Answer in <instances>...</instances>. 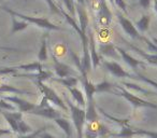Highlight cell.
Returning a JSON list of instances; mask_svg holds the SVG:
<instances>
[{
	"mask_svg": "<svg viewBox=\"0 0 157 138\" xmlns=\"http://www.w3.org/2000/svg\"><path fill=\"white\" fill-rule=\"evenodd\" d=\"M123 84H124V85H126V88H128V89H133V90L138 91V92H140V93H143V94H151L150 91L145 90V89L140 88V86L136 85V84H133V83H128V82H123Z\"/></svg>",
	"mask_w": 157,
	"mask_h": 138,
	"instance_id": "27",
	"label": "cell"
},
{
	"mask_svg": "<svg viewBox=\"0 0 157 138\" xmlns=\"http://www.w3.org/2000/svg\"><path fill=\"white\" fill-rule=\"evenodd\" d=\"M63 3L67 9L68 14H71V18H75V5L73 0H63Z\"/></svg>",
	"mask_w": 157,
	"mask_h": 138,
	"instance_id": "22",
	"label": "cell"
},
{
	"mask_svg": "<svg viewBox=\"0 0 157 138\" xmlns=\"http://www.w3.org/2000/svg\"><path fill=\"white\" fill-rule=\"evenodd\" d=\"M150 21H151L150 16L146 15V14H143L142 18L138 22H136V28L138 29V31L145 33L148 29V27H150Z\"/></svg>",
	"mask_w": 157,
	"mask_h": 138,
	"instance_id": "14",
	"label": "cell"
},
{
	"mask_svg": "<svg viewBox=\"0 0 157 138\" xmlns=\"http://www.w3.org/2000/svg\"><path fill=\"white\" fill-rule=\"evenodd\" d=\"M112 12L109 9L105 0H100V6H99V11H98V23L100 26L108 27L110 26L112 22Z\"/></svg>",
	"mask_w": 157,
	"mask_h": 138,
	"instance_id": "6",
	"label": "cell"
},
{
	"mask_svg": "<svg viewBox=\"0 0 157 138\" xmlns=\"http://www.w3.org/2000/svg\"><path fill=\"white\" fill-rule=\"evenodd\" d=\"M37 85L38 88L41 90V92L44 94V97H45L48 101H52L53 104H56L57 106H59V107H61L63 110H66L67 111L68 110V107L63 104V101H61V98L58 96V95L55 93V91H53L51 88H48V85H45V84L43 83V82L41 81H37Z\"/></svg>",
	"mask_w": 157,
	"mask_h": 138,
	"instance_id": "4",
	"label": "cell"
},
{
	"mask_svg": "<svg viewBox=\"0 0 157 138\" xmlns=\"http://www.w3.org/2000/svg\"><path fill=\"white\" fill-rule=\"evenodd\" d=\"M139 3L144 10H147L151 6V0H139Z\"/></svg>",
	"mask_w": 157,
	"mask_h": 138,
	"instance_id": "33",
	"label": "cell"
},
{
	"mask_svg": "<svg viewBox=\"0 0 157 138\" xmlns=\"http://www.w3.org/2000/svg\"><path fill=\"white\" fill-rule=\"evenodd\" d=\"M12 132L10 129H0V135H5V134H11Z\"/></svg>",
	"mask_w": 157,
	"mask_h": 138,
	"instance_id": "36",
	"label": "cell"
},
{
	"mask_svg": "<svg viewBox=\"0 0 157 138\" xmlns=\"http://www.w3.org/2000/svg\"><path fill=\"white\" fill-rule=\"evenodd\" d=\"M82 81H83V85H84V88H85L86 96H87V101H94V94L97 92L96 85L93 84L92 82L87 79V77L82 78Z\"/></svg>",
	"mask_w": 157,
	"mask_h": 138,
	"instance_id": "13",
	"label": "cell"
},
{
	"mask_svg": "<svg viewBox=\"0 0 157 138\" xmlns=\"http://www.w3.org/2000/svg\"><path fill=\"white\" fill-rule=\"evenodd\" d=\"M69 91H70V93L72 94V96H73V98L75 99L76 101H78V105H81L82 107H84V106L86 105L85 104V99H84V96H83V94H82V92L78 89H76V88H71V89H69Z\"/></svg>",
	"mask_w": 157,
	"mask_h": 138,
	"instance_id": "19",
	"label": "cell"
},
{
	"mask_svg": "<svg viewBox=\"0 0 157 138\" xmlns=\"http://www.w3.org/2000/svg\"><path fill=\"white\" fill-rule=\"evenodd\" d=\"M38 58L39 61H45L48 59V46H46V36L42 37V41H41V48H40V52L38 55Z\"/></svg>",
	"mask_w": 157,
	"mask_h": 138,
	"instance_id": "18",
	"label": "cell"
},
{
	"mask_svg": "<svg viewBox=\"0 0 157 138\" xmlns=\"http://www.w3.org/2000/svg\"><path fill=\"white\" fill-rule=\"evenodd\" d=\"M52 58H53V61H54L55 71H56V73L58 75L59 78L63 79V78H68L70 75H71L72 73L71 67H69V66L66 65V64H63V63H60L55 55H52Z\"/></svg>",
	"mask_w": 157,
	"mask_h": 138,
	"instance_id": "9",
	"label": "cell"
},
{
	"mask_svg": "<svg viewBox=\"0 0 157 138\" xmlns=\"http://www.w3.org/2000/svg\"><path fill=\"white\" fill-rule=\"evenodd\" d=\"M137 77H138V79H141V80H143L144 82H146V83H148V84H151V85H153L154 88H157V82H155V81H153V80H151V79H147L146 77H144V76H142L141 73H137Z\"/></svg>",
	"mask_w": 157,
	"mask_h": 138,
	"instance_id": "32",
	"label": "cell"
},
{
	"mask_svg": "<svg viewBox=\"0 0 157 138\" xmlns=\"http://www.w3.org/2000/svg\"><path fill=\"white\" fill-rule=\"evenodd\" d=\"M154 8H155V12L157 14V0H154Z\"/></svg>",
	"mask_w": 157,
	"mask_h": 138,
	"instance_id": "38",
	"label": "cell"
},
{
	"mask_svg": "<svg viewBox=\"0 0 157 138\" xmlns=\"http://www.w3.org/2000/svg\"><path fill=\"white\" fill-rule=\"evenodd\" d=\"M45 128H46V127H41V128H39L37 132L30 134V135H21L18 138H36V137H38V136H39L41 133H43V132L45 131Z\"/></svg>",
	"mask_w": 157,
	"mask_h": 138,
	"instance_id": "29",
	"label": "cell"
},
{
	"mask_svg": "<svg viewBox=\"0 0 157 138\" xmlns=\"http://www.w3.org/2000/svg\"><path fill=\"white\" fill-rule=\"evenodd\" d=\"M142 40H143V41L145 42L146 44H147V46L150 48L151 51H153V52H157V45L154 43V42L150 41V40H148L147 38L144 37V36H143V38H142Z\"/></svg>",
	"mask_w": 157,
	"mask_h": 138,
	"instance_id": "31",
	"label": "cell"
},
{
	"mask_svg": "<svg viewBox=\"0 0 157 138\" xmlns=\"http://www.w3.org/2000/svg\"><path fill=\"white\" fill-rule=\"evenodd\" d=\"M116 18H117V20H118V22H120L122 28L124 29L125 33H126L129 37L132 38V39L142 40L143 36L138 31V29L136 28V26L133 25V23L130 22V21H129L128 18L124 15V14L121 13L120 11H116Z\"/></svg>",
	"mask_w": 157,
	"mask_h": 138,
	"instance_id": "3",
	"label": "cell"
},
{
	"mask_svg": "<svg viewBox=\"0 0 157 138\" xmlns=\"http://www.w3.org/2000/svg\"><path fill=\"white\" fill-rule=\"evenodd\" d=\"M1 9L5 10L6 12L10 13L12 16H17V18H22L23 21L27 23H33V24H36L37 26H39L40 28H44V29H48V30H60V27L57 26V25L53 24L51 23L48 18H33V16H28V15H25V14L22 13H18V12L13 11L12 9L7 7H1Z\"/></svg>",
	"mask_w": 157,
	"mask_h": 138,
	"instance_id": "1",
	"label": "cell"
},
{
	"mask_svg": "<svg viewBox=\"0 0 157 138\" xmlns=\"http://www.w3.org/2000/svg\"><path fill=\"white\" fill-rule=\"evenodd\" d=\"M67 104L68 108L71 112L72 121H73V124L76 128V132H78V138H83V126L86 120V111L72 104L69 99H67Z\"/></svg>",
	"mask_w": 157,
	"mask_h": 138,
	"instance_id": "2",
	"label": "cell"
},
{
	"mask_svg": "<svg viewBox=\"0 0 157 138\" xmlns=\"http://www.w3.org/2000/svg\"><path fill=\"white\" fill-rule=\"evenodd\" d=\"M115 50H116V48H114L112 44H105V45L100 46V52L105 55H109V56L116 55Z\"/></svg>",
	"mask_w": 157,
	"mask_h": 138,
	"instance_id": "23",
	"label": "cell"
},
{
	"mask_svg": "<svg viewBox=\"0 0 157 138\" xmlns=\"http://www.w3.org/2000/svg\"><path fill=\"white\" fill-rule=\"evenodd\" d=\"M116 51H117V52L120 53L121 56L123 57V59H124V61H126V63L128 64V65L131 66V68H132L133 70H136V69H137V67L139 65H143V64H144V61H138V59L133 58L132 56H130V55H129L128 53H127L126 51L124 50V49H122V48H116Z\"/></svg>",
	"mask_w": 157,
	"mask_h": 138,
	"instance_id": "12",
	"label": "cell"
},
{
	"mask_svg": "<svg viewBox=\"0 0 157 138\" xmlns=\"http://www.w3.org/2000/svg\"><path fill=\"white\" fill-rule=\"evenodd\" d=\"M76 1H78V2L80 3L81 6H84V5H85V0H76Z\"/></svg>",
	"mask_w": 157,
	"mask_h": 138,
	"instance_id": "37",
	"label": "cell"
},
{
	"mask_svg": "<svg viewBox=\"0 0 157 138\" xmlns=\"http://www.w3.org/2000/svg\"><path fill=\"white\" fill-rule=\"evenodd\" d=\"M0 1H1V0H0Z\"/></svg>",
	"mask_w": 157,
	"mask_h": 138,
	"instance_id": "39",
	"label": "cell"
},
{
	"mask_svg": "<svg viewBox=\"0 0 157 138\" xmlns=\"http://www.w3.org/2000/svg\"><path fill=\"white\" fill-rule=\"evenodd\" d=\"M0 50H6V51H16V49L9 48V46H0Z\"/></svg>",
	"mask_w": 157,
	"mask_h": 138,
	"instance_id": "35",
	"label": "cell"
},
{
	"mask_svg": "<svg viewBox=\"0 0 157 138\" xmlns=\"http://www.w3.org/2000/svg\"><path fill=\"white\" fill-rule=\"evenodd\" d=\"M117 88L120 89V91H121V93H117V94H120V95H122L123 97H125L127 101H130V103L132 104V105H135L136 107H148V108L157 109V104H152V103H148V101H143V99L137 97L136 95L129 93L128 91H127L125 88H123V86H117Z\"/></svg>",
	"mask_w": 157,
	"mask_h": 138,
	"instance_id": "5",
	"label": "cell"
},
{
	"mask_svg": "<svg viewBox=\"0 0 157 138\" xmlns=\"http://www.w3.org/2000/svg\"><path fill=\"white\" fill-rule=\"evenodd\" d=\"M17 68H21V69H24V70H29V71H31V70H38V73H40L41 70H43L42 69V65H41V63L40 61H35V63H30V64H28V65H22V66H20V67H17Z\"/></svg>",
	"mask_w": 157,
	"mask_h": 138,
	"instance_id": "21",
	"label": "cell"
},
{
	"mask_svg": "<svg viewBox=\"0 0 157 138\" xmlns=\"http://www.w3.org/2000/svg\"><path fill=\"white\" fill-rule=\"evenodd\" d=\"M131 48H132V50L136 51L140 56L143 57L144 59H146V61L153 64V65H157V54H147V53L143 52L141 49L137 48V46H135V45H131Z\"/></svg>",
	"mask_w": 157,
	"mask_h": 138,
	"instance_id": "15",
	"label": "cell"
},
{
	"mask_svg": "<svg viewBox=\"0 0 157 138\" xmlns=\"http://www.w3.org/2000/svg\"><path fill=\"white\" fill-rule=\"evenodd\" d=\"M45 1L48 2V5L50 6V8L52 9V11H54L55 13H58L61 15V12H60V10H59V7L54 2V0H45Z\"/></svg>",
	"mask_w": 157,
	"mask_h": 138,
	"instance_id": "30",
	"label": "cell"
},
{
	"mask_svg": "<svg viewBox=\"0 0 157 138\" xmlns=\"http://www.w3.org/2000/svg\"><path fill=\"white\" fill-rule=\"evenodd\" d=\"M39 138H56V137H54V136H52L51 134H48V133H45V132H43V133H41L39 135Z\"/></svg>",
	"mask_w": 157,
	"mask_h": 138,
	"instance_id": "34",
	"label": "cell"
},
{
	"mask_svg": "<svg viewBox=\"0 0 157 138\" xmlns=\"http://www.w3.org/2000/svg\"><path fill=\"white\" fill-rule=\"evenodd\" d=\"M0 92H10V93H15V94H26L25 91H22V90H20V89H16L11 85H6V84H2V85L0 86Z\"/></svg>",
	"mask_w": 157,
	"mask_h": 138,
	"instance_id": "24",
	"label": "cell"
},
{
	"mask_svg": "<svg viewBox=\"0 0 157 138\" xmlns=\"http://www.w3.org/2000/svg\"><path fill=\"white\" fill-rule=\"evenodd\" d=\"M52 76V73H50V71H45V70H41L40 73H38L37 75H36V79H37V81H41L43 82L44 80L48 79V78Z\"/></svg>",
	"mask_w": 157,
	"mask_h": 138,
	"instance_id": "28",
	"label": "cell"
},
{
	"mask_svg": "<svg viewBox=\"0 0 157 138\" xmlns=\"http://www.w3.org/2000/svg\"><path fill=\"white\" fill-rule=\"evenodd\" d=\"M55 81L59 82V83H63V85H66L67 88L71 89V88H75L76 84H78V80L76 78L73 77H68V78H63V79H54Z\"/></svg>",
	"mask_w": 157,
	"mask_h": 138,
	"instance_id": "20",
	"label": "cell"
},
{
	"mask_svg": "<svg viewBox=\"0 0 157 138\" xmlns=\"http://www.w3.org/2000/svg\"><path fill=\"white\" fill-rule=\"evenodd\" d=\"M12 22H13V26H12V34H15L17 31H21L23 29H26L29 26V23L25 22V21H17L14 16H12Z\"/></svg>",
	"mask_w": 157,
	"mask_h": 138,
	"instance_id": "17",
	"label": "cell"
},
{
	"mask_svg": "<svg viewBox=\"0 0 157 138\" xmlns=\"http://www.w3.org/2000/svg\"><path fill=\"white\" fill-rule=\"evenodd\" d=\"M103 65L105 66L108 70L115 76L116 78H133V76L130 73H127L124 68L116 61H103Z\"/></svg>",
	"mask_w": 157,
	"mask_h": 138,
	"instance_id": "7",
	"label": "cell"
},
{
	"mask_svg": "<svg viewBox=\"0 0 157 138\" xmlns=\"http://www.w3.org/2000/svg\"><path fill=\"white\" fill-rule=\"evenodd\" d=\"M33 114H37V116H45V118L48 119H57L60 118V113L58 111H56L55 109L51 108L50 106L48 107H44V108H40L39 106H37L35 110L31 112Z\"/></svg>",
	"mask_w": 157,
	"mask_h": 138,
	"instance_id": "11",
	"label": "cell"
},
{
	"mask_svg": "<svg viewBox=\"0 0 157 138\" xmlns=\"http://www.w3.org/2000/svg\"><path fill=\"white\" fill-rule=\"evenodd\" d=\"M5 99L16 104L18 107V110H20V112H22V113L23 112L31 113V112L37 108V106H36L35 104H31V103H29V101H24V99H22V98H18L17 96H6Z\"/></svg>",
	"mask_w": 157,
	"mask_h": 138,
	"instance_id": "8",
	"label": "cell"
},
{
	"mask_svg": "<svg viewBox=\"0 0 157 138\" xmlns=\"http://www.w3.org/2000/svg\"><path fill=\"white\" fill-rule=\"evenodd\" d=\"M88 49H90V59H92L93 66H98L100 63V59L99 56L97 54L96 51V43H95V38H94V34L90 29H88Z\"/></svg>",
	"mask_w": 157,
	"mask_h": 138,
	"instance_id": "10",
	"label": "cell"
},
{
	"mask_svg": "<svg viewBox=\"0 0 157 138\" xmlns=\"http://www.w3.org/2000/svg\"><path fill=\"white\" fill-rule=\"evenodd\" d=\"M114 2V7L117 8V9L122 10L125 14H128V10H127V3L125 0H113Z\"/></svg>",
	"mask_w": 157,
	"mask_h": 138,
	"instance_id": "26",
	"label": "cell"
},
{
	"mask_svg": "<svg viewBox=\"0 0 157 138\" xmlns=\"http://www.w3.org/2000/svg\"><path fill=\"white\" fill-rule=\"evenodd\" d=\"M55 122L61 127V129H63V132L66 133V135L68 137H71L72 136V129H71V125H70V122L68 120L63 118H57L55 119Z\"/></svg>",
	"mask_w": 157,
	"mask_h": 138,
	"instance_id": "16",
	"label": "cell"
},
{
	"mask_svg": "<svg viewBox=\"0 0 157 138\" xmlns=\"http://www.w3.org/2000/svg\"><path fill=\"white\" fill-rule=\"evenodd\" d=\"M135 134L146 135L150 138H157V132H150V131H144V129H130V135L132 136Z\"/></svg>",
	"mask_w": 157,
	"mask_h": 138,
	"instance_id": "25",
	"label": "cell"
}]
</instances>
